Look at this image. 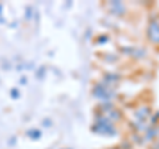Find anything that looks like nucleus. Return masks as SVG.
Returning <instances> with one entry per match:
<instances>
[{
	"instance_id": "f257e3e1",
	"label": "nucleus",
	"mask_w": 159,
	"mask_h": 149,
	"mask_svg": "<svg viewBox=\"0 0 159 149\" xmlns=\"http://www.w3.org/2000/svg\"><path fill=\"white\" fill-rule=\"evenodd\" d=\"M148 36L150 40L154 43H159V23L158 22H152L148 28Z\"/></svg>"
}]
</instances>
